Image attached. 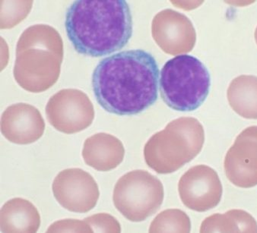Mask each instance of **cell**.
<instances>
[{
  "label": "cell",
  "instance_id": "8",
  "mask_svg": "<svg viewBox=\"0 0 257 233\" xmlns=\"http://www.w3.org/2000/svg\"><path fill=\"white\" fill-rule=\"evenodd\" d=\"M52 190L57 201L73 213L89 212L97 204L100 196L94 178L79 168L61 171L54 178Z\"/></svg>",
  "mask_w": 257,
  "mask_h": 233
},
{
  "label": "cell",
  "instance_id": "12",
  "mask_svg": "<svg viewBox=\"0 0 257 233\" xmlns=\"http://www.w3.org/2000/svg\"><path fill=\"white\" fill-rule=\"evenodd\" d=\"M45 122L39 110L28 103L9 107L1 117V132L10 142L29 144L42 137Z\"/></svg>",
  "mask_w": 257,
  "mask_h": 233
},
{
  "label": "cell",
  "instance_id": "7",
  "mask_svg": "<svg viewBox=\"0 0 257 233\" xmlns=\"http://www.w3.org/2000/svg\"><path fill=\"white\" fill-rule=\"evenodd\" d=\"M47 120L67 135L85 130L92 124L94 109L89 97L78 89H63L50 97L46 106Z\"/></svg>",
  "mask_w": 257,
  "mask_h": 233
},
{
  "label": "cell",
  "instance_id": "17",
  "mask_svg": "<svg viewBox=\"0 0 257 233\" xmlns=\"http://www.w3.org/2000/svg\"><path fill=\"white\" fill-rule=\"evenodd\" d=\"M191 222L185 212L178 209L162 211L152 221L149 232H190Z\"/></svg>",
  "mask_w": 257,
  "mask_h": 233
},
{
  "label": "cell",
  "instance_id": "21",
  "mask_svg": "<svg viewBox=\"0 0 257 233\" xmlns=\"http://www.w3.org/2000/svg\"><path fill=\"white\" fill-rule=\"evenodd\" d=\"M254 36H255V42H256V44H257V27H256V29H255V34H254Z\"/></svg>",
  "mask_w": 257,
  "mask_h": 233
},
{
  "label": "cell",
  "instance_id": "2",
  "mask_svg": "<svg viewBox=\"0 0 257 233\" xmlns=\"http://www.w3.org/2000/svg\"><path fill=\"white\" fill-rule=\"evenodd\" d=\"M68 38L82 55L100 57L123 48L133 35V18L123 0H79L68 9Z\"/></svg>",
  "mask_w": 257,
  "mask_h": 233
},
{
  "label": "cell",
  "instance_id": "3",
  "mask_svg": "<svg viewBox=\"0 0 257 233\" xmlns=\"http://www.w3.org/2000/svg\"><path fill=\"white\" fill-rule=\"evenodd\" d=\"M63 60V43L58 32L50 25H32L18 41L15 80L29 92H44L58 81Z\"/></svg>",
  "mask_w": 257,
  "mask_h": 233
},
{
  "label": "cell",
  "instance_id": "16",
  "mask_svg": "<svg viewBox=\"0 0 257 233\" xmlns=\"http://www.w3.org/2000/svg\"><path fill=\"white\" fill-rule=\"evenodd\" d=\"M200 232H257V222L247 212L230 210L205 218Z\"/></svg>",
  "mask_w": 257,
  "mask_h": 233
},
{
  "label": "cell",
  "instance_id": "5",
  "mask_svg": "<svg viewBox=\"0 0 257 233\" xmlns=\"http://www.w3.org/2000/svg\"><path fill=\"white\" fill-rule=\"evenodd\" d=\"M210 86L207 68L193 56H176L161 71V96L168 107L176 111L199 108L207 98Z\"/></svg>",
  "mask_w": 257,
  "mask_h": 233
},
{
  "label": "cell",
  "instance_id": "6",
  "mask_svg": "<svg viewBox=\"0 0 257 233\" xmlns=\"http://www.w3.org/2000/svg\"><path fill=\"white\" fill-rule=\"evenodd\" d=\"M165 191L160 180L146 170L131 171L118 180L113 201L118 211L131 222H142L159 210Z\"/></svg>",
  "mask_w": 257,
  "mask_h": 233
},
{
  "label": "cell",
  "instance_id": "11",
  "mask_svg": "<svg viewBox=\"0 0 257 233\" xmlns=\"http://www.w3.org/2000/svg\"><path fill=\"white\" fill-rule=\"evenodd\" d=\"M226 176L242 188L257 185V126L248 127L236 138L224 158Z\"/></svg>",
  "mask_w": 257,
  "mask_h": 233
},
{
  "label": "cell",
  "instance_id": "14",
  "mask_svg": "<svg viewBox=\"0 0 257 233\" xmlns=\"http://www.w3.org/2000/svg\"><path fill=\"white\" fill-rule=\"evenodd\" d=\"M0 213L2 232H37L41 225L38 209L26 199H11L3 206Z\"/></svg>",
  "mask_w": 257,
  "mask_h": 233
},
{
  "label": "cell",
  "instance_id": "20",
  "mask_svg": "<svg viewBox=\"0 0 257 233\" xmlns=\"http://www.w3.org/2000/svg\"><path fill=\"white\" fill-rule=\"evenodd\" d=\"M47 232H92L88 222L79 219H63L57 221L50 225Z\"/></svg>",
  "mask_w": 257,
  "mask_h": 233
},
{
  "label": "cell",
  "instance_id": "15",
  "mask_svg": "<svg viewBox=\"0 0 257 233\" xmlns=\"http://www.w3.org/2000/svg\"><path fill=\"white\" fill-rule=\"evenodd\" d=\"M230 107L241 117L257 119V77L240 75L230 82L227 91Z\"/></svg>",
  "mask_w": 257,
  "mask_h": 233
},
{
  "label": "cell",
  "instance_id": "4",
  "mask_svg": "<svg viewBox=\"0 0 257 233\" xmlns=\"http://www.w3.org/2000/svg\"><path fill=\"white\" fill-rule=\"evenodd\" d=\"M204 142L205 131L199 120L179 118L151 137L145 145V160L157 173H172L193 160Z\"/></svg>",
  "mask_w": 257,
  "mask_h": 233
},
{
  "label": "cell",
  "instance_id": "9",
  "mask_svg": "<svg viewBox=\"0 0 257 233\" xmlns=\"http://www.w3.org/2000/svg\"><path fill=\"white\" fill-rule=\"evenodd\" d=\"M178 192L183 203L189 209L205 212L218 206L223 188L215 169L206 165H197L181 176Z\"/></svg>",
  "mask_w": 257,
  "mask_h": 233
},
{
  "label": "cell",
  "instance_id": "19",
  "mask_svg": "<svg viewBox=\"0 0 257 233\" xmlns=\"http://www.w3.org/2000/svg\"><path fill=\"white\" fill-rule=\"evenodd\" d=\"M92 228L93 232H120L119 222L108 213H97L84 219Z\"/></svg>",
  "mask_w": 257,
  "mask_h": 233
},
{
  "label": "cell",
  "instance_id": "1",
  "mask_svg": "<svg viewBox=\"0 0 257 233\" xmlns=\"http://www.w3.org/2000/svg\"><path fill=\"white\" fill-rule=\"evenodd\" d=\"M159 69L156 59L143 50L122 51L106 57L92 75V88L99 105L118 116L143 113L156 103Z\"/></svg>",
  "mask_w": 257,
  "mask_h": 233
},
{
  "label": "cell",
  "instance_id": "10",
  "mask_svg": "<svg viewBox=\"0 0 257 233\" xmlns=\"http://www.w3.org/2000/svg\"><path fill=\"white\" fill-rule=\"evenodd\" d=\"M152 35L158 46L170 55L188 54L196 44V31L191 21L185 15L170 9L154 17Z\"/></svg>",
  "mask_w": 257,
  "mask_h": 233
},
{
  "label": "cell",
  "instance_id": "18",
  "mask_svg": "<svg viewBox=\"0 0 257 233\" xmlns=\"http://www.w3.org/2000/svg\"><path fill=\"white\" fill-rule=\"evenodd\" d=\"M26 2L27 1H18L17 7L15 8L16 7V1H1V15L8 13V17L1 20V29H12L22 22V19L15 13L21 15L24 17H27L29 12L32 10L33 2L29 1L25 5Z\"/></svg>",
  "mask_w": 257,
  "mask_h": 233
},
{
  "label": "cell",
  "instance_id": "13",
  "mask_svg": "<svg viewBox=\"0 0 257 233\" xmlns=\"http://www.w3.org/2000/svg\"><path fill=\"white\" fill-rule=\"evenodd\" d=\"M124 156L125 149L120 140L103 132L87 138L82 149L85 164L100 172H108L117 167Z\"/></svg>",
  "mask_w": 257,
  "mask_h": 233
}]
</instances>
